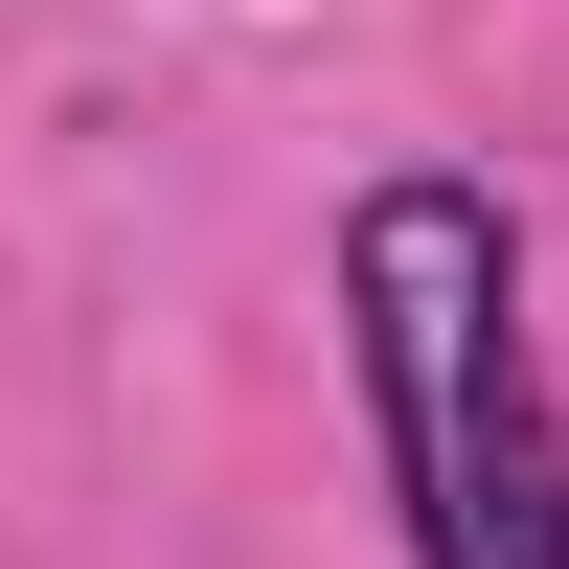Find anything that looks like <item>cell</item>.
Here are the masks:
<instances>
[{"label": "cell", "mask_w": 569, "mask_h": 569, "mask_svg": "<svg viewBox=\"0 0 569 569\" xmlns=\"http://www.w3.org/2000/svg\"><path fill=\"white\" fill-rule=\"evenodd\" d=\"M342 342H365L410 569H569V410H547V342H525L501 182H456V160L365 182L342 206Z\"/></svg>", "instance_id": "cell-1"}]
</instances>
